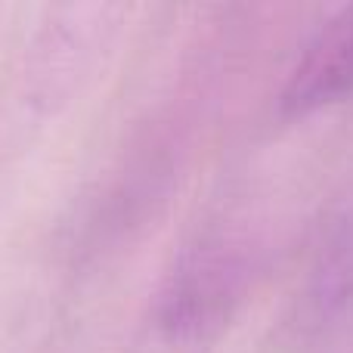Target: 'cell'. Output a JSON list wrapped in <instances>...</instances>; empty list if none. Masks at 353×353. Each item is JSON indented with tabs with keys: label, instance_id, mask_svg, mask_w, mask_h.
<instances>
[{
	"label": "cell",
	"instance_id": "obj_1",
	"mask_svg": "<svg viewBox=\"0 0 353 353\" xmlns=\"http://www.w3.org/2000/svg\"><path fill=\"white\" fill-rule=\"evenodd\" d=\"M230 285L211 263L183 267L155 294L124 353H214L226 325Z\"/></svg>",
	"mask_w": 353,
	"mask_h": 353
},
{
	"label": "cell",
	"instance_id": "obj_2",
	"mask_svg": "<svg viewBox=\"0 0 353 353\" xmlns=\"http://www.w3.org/2000/svg\"><path fill=\"white\" fill-rule=\"evenodd\" d=\"M353 97V3L329 16L301 50L279 93L285 118H310Z\"/></svg>",
	"mask_w": 353,
	"mask_h": 353
}]
</instances>
